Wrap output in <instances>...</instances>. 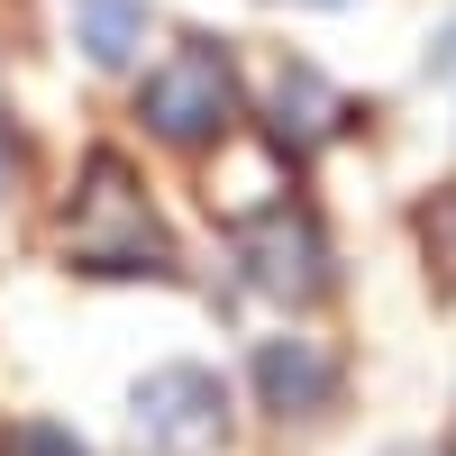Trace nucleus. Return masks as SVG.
Returning a JSON list of instances; mask_svg holds the SVG:
<instances>
[{"label": "nucleus", "mask_w": 456, "mask_h": 456, "mask_svg": "<svg viewBox=\"0 0 456 456\" xmlns=\"http://www.w3.org/2000/svg\"><path fill=\"white\" fill-rule=\"evenodd\" d=\"M64 256L83 274H165L174 247H165V219L146 210L128 156H92L83 165V192L64 210Z\"/></svg>", "instance_id": "f257e3e1"}, {"label": "nucleus", "mask_w": 456, "mask_h": 456, "mask_svg": "<svg viewBox=\"0 0 456 456\" xmlns=\"http://www.w3.org/2000/svg\"><path fill=\"white\" fill-rule=\"evenodd\" d=\"M137 119L156 128L165 146H210V137H228V119H238V64H228V46H219V37H183V46L146 73Z\"/></svg>", "instance_id": "f03ea898"}, {"label": "nucleus", "mask_w": 456, "mask_h": 456, "mask_svg": "<svg viewBox=\"0 0 456 456\" xmlns=\"http://www.w3.org/2000/svg\"><path fill=\"white\" fill-rule=\"evenodd\" d=\"M219 420H228V393L201 365H156L137 384V402H128V429H137L146 456H201L219 438Z\"/></svg>", "instance_id": "7ed1b4c3"}, {"label": "nucleus", "mask_w": 456, "mask_h": 456, "mask_svg": "<svg viewBox=\"0 0 456 456\" xmlns=\"http://www.w3.org/2000/svg\"><path fill=\"white\" fill-rule=\"evenodd\" d=\"M238 265H247V283L274 292V301H320L329 292V238H320V219L292 210V201L238 219Z\"/></svg>", "instance_id": "20e7f679"}, {"label": "nucleus", "mask_w": 456, "mask_h": 456, "mask_svg": "<svg viewBox=\"0 0 456 456\" xmlns=\"http://www.w3.org/2000/svg\"><path fill=\"white\" fill-rule=\"evenodd\" d=\"M256 393H265V411H283V420H311V411L338 402V356L320 338H274V347L256 356Z\"/></svg>", "instance_id": "39448f33"}, {"label": "nucleus", "mask_w": 456, "mask_h": 456, "mask_svg": "<svg viewBox=\"0 0 456 456\" xmlns=\"http://www.w3.org/2000/svg\"><path fill=\"white\" fill-rule=\"evenodd\" d=\"M338 119H347V101H338L311 64H283L274 73V128H283V146H320Z\"/></svg>", "instance_id": "423d86ee"}, {"label": "nucleus", "mask_w": 456, "mask_h": 456, "mask_svg": "<svg viewBox=\"0 0 456 456\" xmlns=\"http://www.w3.org/2000/svg\"><path fill=\"white\" fill-rule=\"evenodd\" d=\"M73 37L92 64H128L146 46V0H73Z\"/></svg>", "instance_id": "0eeeda50"}, {"label": "nucleus", "mask_w": 456, "mask_h": 456, "mask_svg": "<svg viewBox=\"0 0 456 456\" xmlns=\"http://www.w3.org/2000/svg\"><path fill=\"white\" fill-rule=\"evenodd\" d=\"M420 247H429V265H438V274L456 283V183H447L438 201H420Z\"/></svg>", "instance_id": "6e6552de"}, {"label": "nucleus", "mask_w": 456, "mask_h": 456, "mask_svg": "<svg viewBox=\"0 0 456 456\" xmlns=\"http://www.w3.org/2000/svg\"><path fill=\"white\" fill-rule=\"evenodd\" d=\"M10 456H92L73 429H55V420H28V429H10Z\"/></svg>", "instance_id": "1a4fd4ad"}, {"label": "nucleus", "mask_w": 456, "mask_h": 456, "mask_svg": "<svg viewBox=\"0 0 456 456\" xmlns=\"http://www.w3.org/2000/svg\"><path fill=\"white\" fill-rule=\"evenodd\" d=\"M0 183H10V137H0Z\"/></svg>", "instance_id": "9d476101"}, {"label": "nucleus", "mask_w": 456, "mask_h": 456, "mask_svg": "<svg viewBox=\"0 0 456 456\" xmlns=\"http://www.w3.org/2000/svg\"><path fill=\"white\" fill-rule=\"evenodd\" d=\"M447 73H456V37H447Z\"/></svg>", "instance_id": "9b49d317"}]
</instances>
